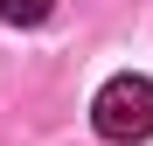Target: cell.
<instances>
[{
  "label": "cell",
  "mask_w": 153,
  "mask_h": 146,
  "mask_svg": "<svg viewBox=\"0 0 153 146\" xmlns=\"http://www.w3.org/2000/svg\"><path fill=\"white\" fill-rule=\"evenodd\" d=\"M91 125L97 139H111V146H132V139H153V84L146 77H111L105 90L91 97Z\"/></svg>",
  "instance_id": "obj_1"
},
{
  "label": "cell",
  "mask_w": 153,
  "mask_h": 146,
  "mask_svg": "<svg viewBox=\"0 0 153 146\" xmlns=\"http://www.w3.org/2000/svg\"><path fill=\"white\" fill-rule=\"evenodd\" d=\"M49 14H56V0H0V21L7 28H42Z\"/></svg>",
  "instance_id": "obj_2"
}]
</instances>
